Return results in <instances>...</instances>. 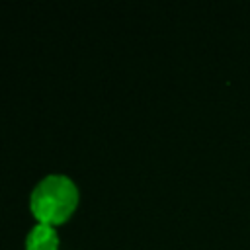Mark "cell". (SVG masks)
<instances>
[{
  "mask_svg": "<svg viewBox=\"0 0 250 250\" xmlns=\"http://www.w3.org/2000/svg\"><path fill=\"white\" fill-rule=\"evenodd\" d=\"M80 189L76 182L61 172L43 176L29 193V209L37 223L62 225L78 207Z\"/></svg>",
  "mask_w": 250,
  "mask_h": 250,
  "instance_id": "obj_1",
  "label": "cell"
},
{
  "mask_svg": "<svg viewBox=\"0 0 250 250\" xmlns=\"http://www.w3.org/2000/svg\"><path fill=\"white\" fill-rule=\"evenodd\" d=\"M61 238L53 225L35 223L25 236V250H59Z\"/></svg>",
  "mask_w": 250,
  "mask_h": 250,
  "instance_id": "obj_2",
  "label": "cell"
}]
</instances>
